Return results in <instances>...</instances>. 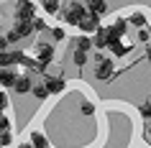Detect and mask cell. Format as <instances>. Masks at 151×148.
<instances>
[{
    "label": "cell",
    "instance_id": "17",
    "mask_svg": "<svg viewBox=\"0 0 151 148\" xmlns=\"http://www.w3.org/2000/svg\"><path fill=\"white\" fill-rule=\"evenodd\" d=\"M141 115L146 117V120H151V97H149V100H146V102L141 105Z\"/></svg>",
    "mask_w": 151,
    "mask_h": 148
},
{
    "label": "cell",
    "instance_id": "11",
    "mask_svg": "<svg viewBox=\"0 0 151 148\" xmlns=\"http://www.w3.org/2000/svg\"><path fill=\"white\" fill-rule=\"evenodd\" d=\"M16 82H18V77L10 69H3V71H0V84H3V87H16Z\"/></svg>",
    "mask_w": 151,
    "mask_h": 148
},
{
    "label": "cell",
    "instance_id": "19",
    "mask_svg": "<svg viewBox=\"0 0 151 148\" xmlns=\"http://www.w3.org/2000/svg\"><path fill=\"white\" fill-rule=\"evenodd\" d=\"M0 133H10V120L5 115H0Z\"/></svg>",
    "mask_w": 151,
    "mask_h": 148
},
{
    "label": "cell",
    "instance_id": "13",
    "mask_svg": "<svg viewBox=\"0 0 151 148\" xmlns=\"http://www.w3.org/2000/svg\"><path fill=\"white\" fill-rule=\"evenodd\" d=\"M108 10V5H105L103 0H95V3H90V13L92 16H100V13H105Z\"/></svg>",
    "mask_w": 151,
    "mask_h": 148
},
{
    "label": "cell",
    "instance_id": "1",
    "mask_svg": "<svg viewBox=\"0 0 151 148\" xmlns=\"http://www.w3.org/2000/svg\"><path fill=\"white\" fill-rule=\"evenodd\" d=\"M85 16H87V13H85V5H82V3H72L69 8H67V13H64V21L72 23V26H80L82 21H85Z\"/></svg>",
    "mask_w": 151,
    "mask_h": 148
},
{
    "label": "cell",
    "instance_id": "12",
    "mask_svg": "<svg viewBox=\"0 0 151 148\" xmlns=\"http://www.w3.org/2000/svg\"><path fill=\"white\" fill-rule=\"evenodd\" d=\"M31 146H33V148H49L46 135H44V133H39V130H33V133H31Z\"/></svg>",
    "mask_w": 151,
    "mask_h": 148
},
{
    "label": "cell",
    "instance_id": "16",
    "mask_svg": "<svg viewBox=\"0 0 151 148\" xmlns=\"http://www.w3.org/2000/svg\"><path fill=\"white\" fill-rule=\"evenodd\" d=\"M110 49H113V54H118V56H123L128 51L126 46H123V44H120V41H110Z\"/></svg>",
    "mask_w": 151,
    "mask_h": 148
},
{
    "label": "cell",
    "instance_id": "22",
    "mask_svg": "<svg viewBox=\"0 0 151 148\" xmlns=\"http://www.w3.org/2000/svg\"><path fill=\"white\" fill-rule=\"evenodd\" d=\"M10 143V133H0V146H8Z\"/></svg>",
    "mask_w": 151,
    "mask_h": 148
},
{
    "label": "cell",
    "instance_id": "18",
    "mask_svg": "<svg viewBox=\"0 0 151 148\" xmlns=\"http://www.w3.org/2000/svg\"><path fill=\"white\" fill-rule=\"evenodd\" d=\"M85 61H87V54H82V51H74V64H77V66H85Z\"/></svg>",
    "mask_w": 151,
    "mask_h": 148
},
{
    "label": "cell",
    "instance_id": "5",
    "mask_svg": "<svg viewBox=\"0 0 151 148\" xmlns=\"http://www.w3.org/2000/svg\"><path fill=\"white\" fill-rule=\"evenodd\" d=\"M92 44H95L97 49H105V46H110V31H108V28H100V31L95 33Z\"/></svg>",
    "mask_w": 151,
    "mask_h": 148
},
{
    "label": "cell",
    "instance_id": "24",
    "mask_svg": "<svg viewBox=\"0 0 151 148\" xmlns=\"http://www.w3.org/2000/svg\"><path fill=\"white\" fill-rule=\"evenodd\" d=\"M51 36L59 41V39H64V31H62V28H54V31H51Z\"/></svg>",
    "mask_w": 151,
    "mask_h": 148
},
{
    "label": "cell",
    "instance_id": "15",
    "mask_svg": "<svg viewBox=\"0 0 151 148\" xmlns=\"http://www.w3.org/2000/svg\"><path fill=\"white\" fill-rule=\"evenodd\" d=\"M46 94H49L46 84H33V97H39V100H44Z\"/></svg>",
    "mask_w": 151,
    "mask_h": 148
},
{
    "label": "cell",
    "instance_id": "2",
    "mask_svg": "<svg viewBox=\"0 0 151 148\" xmlns=\"http://www.w3.org/2000/svg\"><path fill=\"white\" fill-rule=\"evenodd\" d=\"M113 74H115V69H113V59H103V56H97L95 77L103 79V82H108V79H113Z\"/></svg>",
    "mask_w": 151,
    "mask_h": 148
},
{
    "label": "cell",
    "instance_id": "27",
    "mask_svg": "<svg viewBox=\"0 0 151 148\" xmlns=\"http://www.w3.org/2000/svg\"><path fill=\"white\" fill-rule=\"evenodd\" d=\"M5 105H8V100H5V94H0V110H5Z\"/></svg>",
    "mask_w": 151,
    "mask_h": 148
},
{
    "label": "cell",
    "instance_id": "6",
    "mask_svg": "<svg viewBox=\"0 0 151 148\" xmlns=\"http://www.w3.org/2000/svg\"><path fill=\"white\" fill-rule=\"evenodd\" d=\"M13 31L18 33V39H23V36H31V33H33V23H31V21H18Z\"/></svg>",
    "mask_w": 151,
    "mask_h": 148
},
{
    "label": "cell",
    "instance_id": "20",
    "mask_svg": "<svg viewBox=\"0 0 151 148\" xmlns=\"http://www.w3.org/2000/svg\"><path fill=\"white\" fill-rule=\"evenodd\" d=\"M131 23H133V26H143V23H146V18H143L141 13H133V16H131Z\"/></svg>",
    "mask_w": 151,
    "mask_h": 148
},
{
    "label": "cell",
    "instance_id": "26",
    "mask_svg": "<svg viewBox=\"0 0 151 148\" xmlns=\"http://www.w3.org/2000/svg\"><path fill=\"white\" fill-rule=\"evenodd\" d=\"M82 112H85V115H90V112H92V105H90V102H85V105H82Z\"/></svg>",
    "mask_w": 151,
    "mask_h": 148
},
{
    "label": "cell",
    "instance_id": "8",
    "mask_svg": "<svg viewBox=\"0 0 151 148\" xmlns=\"http://www.w3.org/2000/svg\"><path fill=\"white\" fill-rule=\"evenodd\" d=\"M44 84H46V89H49L51 94H59V92L64 89V79H59V77H49Z\"/></svg>",
    "mask_w": 151,
    "mask_h": 148
},
{
    "label": "cell",
    "instance_id": "23",
    "mask_svg": "<svg viewBox=\"0 0 151 148\" xmlns=\"http://www.w3.org/2000/svg\"><path fill=\"white\" fill-rule=\"evenodd\" d=\"M44 28H46L44 21H33V31H44Z\"/></svg>",
    "mask_w": 151,
    "mask_h": 148
},
{
    "label": "cell",
    "instance_id": "29",
    "mask_svg": "<svg viewBox=\"0 0 151 148\" xmlns=\"http://www.w3.org/2000/svg\"><path fill=\"white\" fill-rule=\"evenodd\" d=\"M146 56H149V59H151V46H149V49H146Z\"/></svg>",
    "mask_w": 151,
    "mask_h": 148
},
{
    "label": "cell",
    "instance_id": "25",
    "mask_svg": "<svg viewBox=\"0 0 151 148\" xmlns=\"http://www.w3.org/2000/svg\"><path fill=\"white\" fill-rule=\"evenodd\" d=\"M5 46H8V39H5V36H0V54H5Z\"/></svg>",
    "mask_w": 151,
    "mask_h": 148
},
{
    "label": "cell",
    "instance_id": "14",
    "mask_svg": "<svg viewBox=\"0 0 151 148\" xmlns=\"http://www.w3.org/2000/svg\"><path fill=\"white\" fill-rule=\"evenodd\" d=\"M90 49H92V39H87V36H82V39L77 41V51H82V54H87Z\"/></svg>",
    "mask_w": 151,
    "mask_h": 148
},
{
    "label": "cell",
    "instance_id": "30",
    "mask_svg": "<svg viewBox=\"0 0 151 148\" xmlns=\"http://www.w3.org/2000/svg\"><path fill=\"white\" fill-rule=\"evenodd\" d=\"M149 138H151V125H149Z\"/></svg>",
    "mask_w": 151,
    "mask_h": 148
},
{
    "label": "cell",
    "instance_id": "10",
    "mask_svg": "<svg viewBox=\"0 0 151 148\" xmlns=\"http://www.w3.org/2000/svg\"><path fill=\"white\" fill-rule=\"evenodd\" d=\"M110 31V41H120V36L126 33V21L120 18V21H115V26L113 28H108Z\"/></svg>",
    "mask_w": 151,
    "mask_h": 148
},
{
    "label": "cell",
    "instance_id": "7",
    "mask_svg": "<svg viewBox=\"0 0 151 148\" xmlns=\"http://www.w3.org/2000/svg\"><path fill=\"white\" fill-rule=\"evenodd\" d=\"M18 94H26V92H33V82L28 77H18V82H16V87H13Z\"/></svg>",
    "mask_w": 151,
    "mask_h": 148
},
{
    "label": "cell",
    "instance_id": "4",
    "mask_svg": "<svg viewBox=\"0 0 151 148\" xmlns=\"http://www.w3.org/2000/svg\"><path fill=\"white\" fill-rule=\"evenodd\" d=\"M51 56H54V49L49 46V44H41L39 46V64L44 66V69L51 64Z\"/></svg>",
    "mask_w": 151,
    "mask_h": 148
},
{
    "label": "cell",
    "instance_id": "21",
    "mask_svg": "<svg viewBox=\"0 0 151 148\" xmlns=\"http://www.w3.org/2000/svg\"><path fill=\"white\" fill-rule=\"evenodd\" d=\"M44 10H46V13H51V16H54L56 10H59V3H44Z\"/></svg>",
    "mask_w": 151,
    "mask_h": 148
},
{
    "label": "cell",
    "instance_id": "3",
    "mask_svg": "<svg viewBox=\"0 0 151 148\" xmlns=\"http://www.w3.org/2000/svg\"><path fill=\"white\" fill-rule=\"evenodd\" d=\"M80 28H82L85 33H90V31H100V18L92 16V13H87V16H85V21L80 23Z\"/></svg>",
    "mask_w": 151,
    "mask_h": 148
},
{
    "label": "cell",
    "instance_id": "9",
    "mask_svg": "<svg viewBox=\"0 0 151 148\" xmlns=\"http://www.w3.org/2000/svg\"><path fill=\"white\" fill-rule=\"evenodd\" d=\"M33 18V3H21L18 5V21H31Z\"/></svg>",
    "mask_w": 151,
    "mask_h": 148
},
{
    "label": "cell",
    "instance_id": "28",
    "mask_svg": "<svg viewBox=\"0 0 151 148\" xmlns=\"http://www.w3.org/2000/svg\"><path fill=\"white\" fill-rule=\"evenodd\" d=\"M18 148H33V146H31V143H23V146H18Z\"/></svg>",
    "mask_w": 151,
    "mask_h": 148
}]
</instances>
